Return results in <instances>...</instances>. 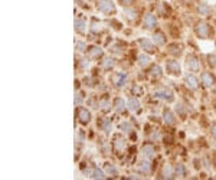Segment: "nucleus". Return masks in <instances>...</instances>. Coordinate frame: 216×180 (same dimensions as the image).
Wrapping results in <instances>:
<instances>
[{"mask_svg":"<svg viewBox=\"0 0 216 180\" xmlns=\"http://www.w3.org/2000/svg\"><path fill=\"white\" fill-rule=\"evenodd\" d=\"M98 9L101 12H104L107 15H111L115 12V6L112 3V0H100L98 2Z\"/></svg>","mask_w":216,"mask_h":180,"instance_id":"obj_1","label":"nucleus"},{"mask_svg":"<svg viewBox=\"0 0 216 180\" xmlns=\"http://www.w3.org/2000/svg\"><path fill=\"white\" fill-rule=\"evenodd\" d=\"M196 33H198L200 38H208L209 33H210L209 25L206 22H198V25H196Z\"/></svg>","mask_w":216,"mask_h":180,"instance_id":"obj_2","label":"nucleus"},{"mask_svg":"<svg viewBox=\"0 0 216 180\" xmlns=\"http://www.w3.org/2000/svg\"><path fill=\"white\" fill-rule=\"evenodd\" d=\"M112 82L115 84L117 88H121V86H124L127 82V75L124 72H117V74L112 75Z\"/></svg>","mask_w":216,"mask_h":180,"instance_id":"obj_3","label":"nucleus"},{"mask_svg":"<svg viewBox=\"0 0 216 180\" xmlns=\"http://www.w3.org/2000/svg\"><path fill=\"white\" fill-rule=\"evenodd\" d=\"M78 120L81 124H88L91 120V114L86 108H78Z\"/></svg>","mask_w":216,"mask_h":180,"instance_id":"obj_4","label":"nucleus"},{"mask_svg":"<svg viewBox=\"0 0 216 180\" xmlns=\"http://www.w3.org/2000/svg\"><path fill=\"white\" fill-rule=\"evenodd\" d=\"M167 71L173 75H179L180 74V65L177 61H169L167 62Z\"/></svg>","mask_w":216,"mask_h":180,"instance_id":"obj_5","label":"nucleus"},{"mask_svg":"<svg viewBox=\"0 0 216 180\" xmlns=\"http://www.w3.org/2000/svg\"><path fill=\"white\" fill-rule=\"evenodd\" d=\"M202 84L205 86H212L215 84V76L212 74H209V72H203L202 74Z\"/></svg>","mask_w":216,"mask_h":180,"instance_id":"obj_6","label":"nucleus"},{"mask_svg":"<svg viewBox=\"0 0 216 180\" xmlns=\"http://www.w3.org/2000/svg\"><path fill=\"white\" fill-rule=\"evenodd\" d=\"M124 147H125V140L123 137H120V135H115L114 137V148H115L117 153L124 150Z\"/></svg>","mask_w":216,"mask_h":180,"instance_id":"obj_7","label":"nucleus"},{"mask_svg":"<svg viewBox=\"0 0 216 180\" xmlns=\"http://www.w3.org/2000/svg\"><path fill=\"white\" fill-rule=\"evenodd\" d=\"M143 157L144 158H151L154 156V147H153V144H144L143 146Z\"/></svg>","mask_w":216,"mask_h":180,"instance_id":"obj_8","label":"nucleus"},{"mask_svg":"<svg viewBox=\"0 0 216 180\" xmlns=\"http://www.w3.org/2000/svg\"><path fill=\"white\" fill-rule=\"evenodd\" d=\"M186 64H187V68H189L190 71H198L199 69V61L196 56H187Z\"/></svg>","mask_w":216,"mask_h":180,"instance_id":"obj_9","label":"nucleus"},{"mask_svg":"<svg viewBox=\"0 0 216 180\" xmlns=\"http://www.w3.org/2000/svg\"><path fill=\"white\" fill-rule=\"evenodd\" d=\"M85 26H86V22L84 17L79 16L78 19H75V30L78 32V33H84V30H85Z\"/></svg>","mask_w":216,"mask_h":180,"instance_id":"obj_10","label":"nucleus"},{"mask_svg":"<svg viewBox=\"0 0 216 180\" xmlns=\"http://www.w3.org/2000/svg\"><path fill=\"white\" fill-rule=\"evenodd\" d=\"M88 56L90 58H101L102 56V51L97 46H91L88 48Z\"/></svg>","mask_w":216,"mask_h":180,"instance_id":"obj_11","label":"nucleus"},{"mask_svg":"<svg viewBox=\"0 0 216 180\" xmlns=\"http://www.w3.org/2000/svg\"><path fill=\"white\" fill-rule=\"evenodd\" d=\"M144 26L147 27V29H153V27L156 26V17H154L153 15H147L144 17Z\"/></svg>","mask_w":216,"mask_h":180,"instance_id":"obj_12","label":"nucleus"},{"mask_svg":"<svg viewBox=\"0 0 216 180\" xmlns=\"http://www.w3.org/2000/svg\"><path fill=\"white\" fill-rule=\"evenodd\" d=\"M186 82H187V86L189 88H192V90H196L199 86V81H198V78L194 75H189L186 78Z\"/></svg>","mask_w":216,"mask_h":180,"instance_id":"obj_13","label":"nucleus"},{"mask_svg":"<svg viewBox=\"0 0 216 180\" xmlns=\"http://www.w3.org/2000/svg\"><path fill=\"white\" fill-rule=\"evenodd\" d=\"M153 41L156 45H164V42H166V38H164V33L163 32H156L153 36Z\"/></svg>","mask_w":216,"mask_h":180,"instance_id":"obj_14","label":"nucleus"},{"mask_svg":"<svg viewBox=\"0 0 216 180\" xmlns=\"http://www.w3.org/2000/svg\"><path fill=\"white\" fill-rule=\"evenodd\" d=\"M140 45H141L143 49H144V51H147V52H154L153 43H151L150 41H147V39H141V41H140Z\"/></svg>","mask_w":216,"mask_h":180,"instance_id":"obj_15","label":"nucleus"},{"mask_svg":"<svg viewBox=\"0 0 216 180\" xmlns=\"http://www.w3.org/2000/svg\"><path fill=\"white\" fill-rule=\"evenodd\" d=\"M112 105H114V108H115L117 111H124V109H125V102H124L123 98H115Z\"/></svg>","mask_w":216,"mask_h":180,"instance_id":"obj_16","label":"nucleus"},{"mask_svg":"<svg viewBox=\"0 0 216 180\" xmlns=\"http://www.w3.org/2000/svg\"><path fill=\"white\" fill-rule=\"evenodd\" d=\"M157 98H164V100H167V101H171L173 100V95H171L170 91H157L156 94Z\"/></svg>","mask_w":216,"mask_h":180,"instance_id":"obj_17","label":"nucleus"},{"mask_svg":"<svg viewBox=\"0 0 216 180\" xmlns=\"http://www.w3.org/2000/svg\"><path fill=\"white\" fill-rule=\"evenodd\" d=\"M163 120H164V123L167 124V125H173V124H174V115H173L170 111H164Z\"/></svg>","mask_w":216,"mask_h":180,"instance_id":"obj_18","label":"nucleus"},{"mask_svg":"<svg viewBox=\"0 0 216 180\" xmlns=\"http://www.w3.org/2000/svg\"><path fill=\"white\" fill-rule=\"evenodd\" d=\"M104 169H105V172H107V174H110L111 177H117V174H118L117 169H115V167H114L112 164H110V163H105Z\"/></svg>","mask_w":216,"mask_h":180,"instance_id":"obj_19","label":"nucleus"},{"mask_svg":"<svg viewBox=\"0 0 216 180\" xmlns=\"http://www.w3.org/2000/svg\"><path fill=\"white\" fill-rule=\"evenodd\" d=\"M138 107H140V102H138L137 98H130V101H128V108H130V111L135 113V111H138Z\"/></svg>","mask_w":216,"mask_h":180,"instance_id":"obj_20","label":"nucleus"},{"mask_svg":"<svg viewBox=\"0 0 216 180\" xmlns=\"http://www.w3.org/2000/svg\"><path fill=\"white\" fill-rule=\"evenodd\" d=\"M150 56L149 55H144V53H141V55H138V64L141 65V66H145V65L150 64Z\"/></svg>","mask_w":216,"mask_h":180,"instance_id":"obj_21","label":"nucleus"},{"mask_svg":"<svg viewBox=\"0 0 216 180\" xmlns=\"http://www.w3.org/2000/svg\"><path fill=\"white\" fill-rule=\"evenodd\" d=\"M198 10H199V13H200V15H210V12H212V9L209 7L208 4L202 3L200 6L198 7Z\"/></svg>","mask_w":216,"mask_h":180,"instance_id":"obj_22","label":"nucleus"},{"mask_svg":"<svg viewBox=\"0 0 216 180\" xmlns=\"http://www.w3.org/2000/svg\"><path fill=\"white\" fill-rule=\"evenodd\" d=\"M98 104H100L101 109H104V111H107V109L110 108V101H108V97H102Z\"/></svg>","mask_w":216,"mask_h":180,"instance_id":"obj_23","label":"nucleus"},{"mask_svg":"<svg viewBox=\"0 0 216 180\" xmlns=\"http://www.w3.org/2000/svg\"><path fill=\"white\" fill-rule=\"evenodd\" d=\"M169 52L173 53V55H180V46L177 45V43H171V45H169Z\"/></svg>","mask_w":216,"mask_h":180,"instance_id":"obj_24","label":"nucleus"},{"mask_svg":"<svg viewBox=\"0 0 216 180\" xmlns=\"http://www.w3.org/2000/svg\"><path fill=\"white\" fill-rule=\"evenodd\" d=\"M92 179H100V180H102V179H105V174L102 173V170H100V169H94L92 170Z\"/></svg>","mask_w":216,"mask_h":180,"instance_id":"obj_25","label":"nucleus"},{"mask_svg":"<svg viewBox=\"0 0 216 180\" xmlns=\"http://www.w3.org/2000/svg\"><path fill=\"white\" fill-rule=\"evenodd\" d=\"M174 173H176V174H177L179 177H184V176H186V170H184V167H183L182 164H177V166H176Z\"/></svg>","mask_w":216,"mask_h":180,"instance_id":"obj_26","label":"nucleus"},{"mask_svg":"<svg viewBox=\"0 0 216 180\" xmlns=\"http://www.w3.org/2000/svg\"><path fill=\"white\" fill-rule=\"evenodd\" d=\"M100 125H101L102 128H104V130H105L107 133L111 131V123H110V120H102V121L100 123Z\"/></svg>","mask_w":216,"mask_h":180,"instance_id":"obj_27","label":"nucleus"},{"mask_svg":"<svg viewBox=\"0 0 216 180\" xmlns=\"http://www.w3.org/2000/svg\"><path fill=\"white\" fill-rule=\"evenodd\" d=\"M150 72H151V75L153 76H160L161 75V68L157 66V65H154V66H151Z\"/></svg>","mask_w":216,"mask_h":180,"instance_id":"obj_28","label":"nucleus"},{"mask_svg":"<svg viewBox=\"0 0 216 180\" xmlns=\"http://www.w3.org/2000/svg\"><path fill=\"white\" fill-rule=\"evenodd\" d=\"M102 66H104L105 69H111V68L114 66V61H112L111 58H107V59H104V62H102Z\"/></svg>","mask_w":216,"mask_h":180,"instance_id":"obj_29","label":"nucleus"},{"mask_svg":"<svg viewBox=\"0 0 216 180\" xmlns=\"http://www.w3.org/2000/svg\"><path fill=\"white\" fill-rule=\"evenodd\" d=\"M163 176L167 177V179H171L173 177V170H171V167H169V166H166L163 169Z\"/></svg>","mask_w":216,"mask_h":180,"instance_id":"obj_30","label":"nucleus"},{"mask_svg":"<svg viewBox=\"0 0 216 180\" xmlns=\"http://www.w3.org/2000/svg\"><path fill=\"white\" fill-rule=\"evenodd\" d=\"M120 130H123V131H131L133 127H131V124H128V123H121L120 124Z\"/></svg>","mask_w":216,"mask_h":180,"instance_id":"obj_31","label":"nucleus"},{"mask_svg":"<svg viewBox=\"0 0 216 180\" xmlns=\"http://www.w3.org/2000/svg\"><path fill=\"white\" fill-rule=\"evenodd\" d=\"M208 61H209V65H210V66L216 68V55H209Z\"/></svg>","mask_w":216,"mask_h":180,"instance_id":"obj_32","label":"nucleus"},{"mask_svg":"<svg viewBox=\"0 0 216 180\" xmlns=\"http://www.w3.org/2000/svg\"><path fill=\"white\" fill-rule=\"evenodd\" d=\"M75 46H76V49H78V51H81V52L86 49V45L84 43V42H76V43H75Z\"/></svg>","mask_w":216,"mask_h":180,"instance_id":"obj_33","label":"nucleus"},{"mask_svg":"<svg viewBox=\"0 0 216 180\" xmlns=\"http://www.w3.org/2000/svg\"><path fill=\"white\" fill-rule=\"evenodd\" d=\"M140 169L144 170V172H149V170H150V163H149V161H143L141 166H140Z\"/></svg>","mask_w":216,"mask_h":180,"instance_id":"obj_34","label":"nucleus"},{"mask_svg":"<svg viewBox=\"0 0 216 180\" xmlns=\"http://www.w3.org/2000/svg\"><path fill=\"white\" fill-rule=\"evenodd\" d=\"M92 30H94V32H97V30H101L100 22H97V20H92Z\"/></svg>","mask_w":216,"mask_h":180,"instance_id":"obj_35","label":"nucleus"},{"mask_svg":"<svg viewBox=\"0 0 216 180\" xmlns=\"http://www.w3.org/2000/svg\"><path fill=\"white\" fill-rule=\"evenodd\" d=\"M81 101H82V94H81V92H78L76 97H75V104L79 105V104H81Z\"/></svg>","mask_w":216,"mask_h":180,"instance_id":"obj_36","label":"nucleus"},{"mask_svg":"<svg viewBox=\"0 0 216 180\" xmlns=\"http://www.w3.org/2000/svg\"><path fill=\"white\" fill-rule=\"evenodd\" d=\"M120 3L124 4V6H128V4L133 3V0H120Z\"/></svg>","mask_w":216,"mask_h":180,"instance_id":"obj_37","label":"nucleus"},{"mask_svg":"<svg viewBox=\"0 0 216 180\" xmlns=\"http://www.w3.org/2000/svg\"><path fill=\"white\" fill-rule=\"evenodd\" d=\"M127 15H128V17H133V19H135V12H130V10H127Z\"/></svg>","mask_w":216,"mask_h":180,"instance_id":"obj_38","label":"nucleus"},{"mask_svg":"<svg viewBox=\"0 0 216 180\" xmlns=\"http://www.w3.org/2000/svg\"><path fill=\"white\" fill-rule=\"evenodd\" d=\"M212 135L216 139V124H213V125H212Z\"/></svg>","mask_w":216,"mask_h":180,"instance_id":"obj_39","label":"nucleus"},{"mask_svg":"<svg viewBox=\"0 0 216 180\" xmlns=\"http://www.w3.org/2000/svg\"><path fill=\"white\" fill-rule=\"evenodd\" d=\"M177 113H180V114H184V109L182 108V105H177Z\"/></svg>","mask_w":216,"mask_h":180,"instance_id":"obj_40","label":"nucleus"},{"mask_svg":"<svg viewBox=\"0 0 216 180\" xmlns=\"http://www.w3.org/2000/svg\"><path fill=\"white\" fill-rule=\"evenodd\" d=\"M215 164H216V154H215Z\"/></svg>","mask_w":216,"mask_h":180,"instance_id":"obj_41","label":"nucleus"}]
</instances>
